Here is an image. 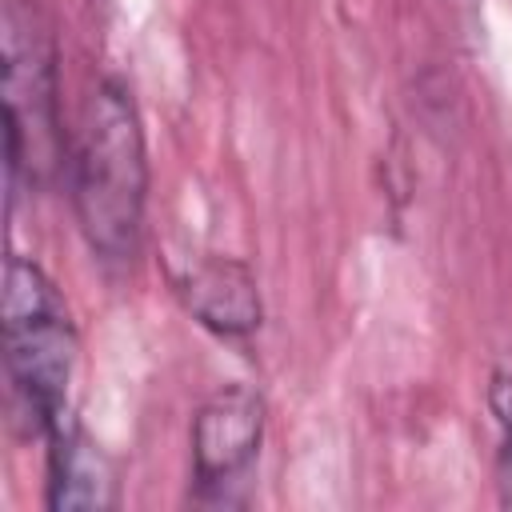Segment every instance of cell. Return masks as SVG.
Instances as JSON below:
<instances>
[{
  "instance_id": "7",
  "label": "cell",
  "mask_w": 512,
  "mask_h": 512,
  "mask_svg": "<svg viewBox=\"0 0 512 512\" xmlns=\"http://www.w3.org/2000/svg\"><path fill=\"white\" fill-rule=\"evenodd\" d=\"M488 404L504 428V444H500V464H496V484H500V504L512 508V368L492 376L488 388Z\"/></svg>"
},
{
  "instance_id": "3",
  "label": "cell",
  "mask_w": 512,
  "mask_h": 512,
  "mask_svg": "<svg viewBox=\"0 0 512 512\" xmlns=\"http://www.w3.org/2000/svg\"><path fill=\"white\" fill-rule=\"evenodd\" d=\"M4 128H8V180L44 184L64 156L60 136V72L56 36L36 0H4Z\"/></svg>"
},
{
  "instance_id": "2",
  "label": "cell",
  "mask_w": 512,
  "mask_h": 512,
  "mask_svg": "<svg viewBox=\"0 0 512 512\" xmlns=\"http://www.w3.org/2000/svg\"><path fill=\"white\" fill-rule=\"evenodd\" d=\"M4 364L20 416L48 432L68 412L76 328L56 284L24 256L4 264Z\"/></svg>"
},
{
  "instance_id": "6",
  "label": "cell",
  "mask_w": 512,
  "mask_h": 512,
  "mask_svg": "<svg viewBox=\"0 0 512 512\" xmlns=\"http://www.w3.org/2000/svg\"><path fill=\"white\" fill-rule=\"evenodd\" d=\"M176 292L188 312L220 336H248L260 324L256 276L236 256H204L188 264V272L176 280Z\"/></svg>"
},
{
  "instance_id": "1",
  "label": "cell",
  "mask_w": 512,
  "mask_h": 512,
  "mask_svg": "<svg viewBox=\"0 0 512 512\" xmlns=\"http://www.w3.org/2000/svg\"><path fill=\"white\" fill-rule=\"evenodd\" d=\"M68 172L88 248L104 260H128L144 228L148 148L132 92L120 80H100L84 96L68 144Z\"/></svg>"
},
{
  "instance_id": "5",
  "label": "cell",
  "mask_w": 512,
  "mask_h": 512,
  "mask_svg": "<svg viewBox=\"0 0 512 512\" xmlns=\"http://www.w3.org/2000/svg\"><path fill=\"white\" fill-rule=\"evenodd\" d=\"M48 508L56 512H100L116 504V472L96 440L64 412L48 432Z\"/></svg>"
},
{
  "instance_id": "4",
  "label": "cell",
  "mask_w": 512,
  "mask_h": 512,
  "mask_svg": "<svg viewBox=\"0 0 512 512\" xmlns=\"http://www.w3.org/2000/svg\"><path fill=\"white\" fill-rule=\"evenodd\" d=\"M264 440V396L248 384L212 392L192 420V472L208 500H232L228 488L244 484Z\"/></svg>"
}]
</instances>
